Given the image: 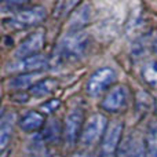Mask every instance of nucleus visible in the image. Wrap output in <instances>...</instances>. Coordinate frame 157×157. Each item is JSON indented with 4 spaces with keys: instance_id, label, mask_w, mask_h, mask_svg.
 Listing matches in <instances>:
<instances>
[{
    "instance_id": "nucleus-1",
    "label": "nucleus",
    "mask_w": 157,
    "mask_h": 157,
    "mask_svg": "<svg viewBox=\"0 0 157 157\" xmlns=\"http://www.w3.org/2000/svg\"><path fill=\"white\" fill-rule=\"evenodd\" d=\"M88 36L83 32H71L63 36L58 46V55L63 61H77L88 50Z\"/></svg>"
},
{
    "instance_id": "nucleus-2",
    "label": "nucleus",
    "mask_w": 157,
    "mask_h": 157,
    "mask_svg": "<svg viewBox=\"0 0 157 157\" xmlns=\"http://www.w3.org/2000/svg\"><path fill=\"white\" fill-rule=\"evenodd\" d=\"M108 130V119L102 113H94L86 120L80 134V142L83 146H91L101 138H103Z\"/></svg>"
},
{
    "instance_id": "nucleus-3",
    "label": "nucleus",
    "mask_w": 157,
    "mask_h": 157,
    "mask_svg": "<svg viewBox=\"0 0 157 157\" xmlns=\"http://www.w3.org/2000/svg\"><path fill=\"white\" fill-rule=\"evenodd\" d=\"M44 18H46V8L41 6H32V7H24L18 10V13L14 14L6 22V25L10 29L21 30L40 24Z\"/></svg>"
},
{
    "instance_id": "nucleus-4",
    "label": "nucleus",
    "mask_w": 157,
    "mask_h": 157,
    "mask_svg": "<svg viewBox=\"0 0 157 157\" xmlns=\"http://www.w3.org/2000/svg\"><path fill=\"white\" fill-rule=\"evenodd\" d=\"M131 101V92L127 86H114L106 92L101 102V108L108 113H120L128 108Z\"/></svg>"
},
{
    "instance_id": "nucleus-5",
    "label": "nucleus",
    "mask_w": 157,
    "mask_h": 157,
    "mask_svg": "<svg viewBox=\"0 0 157 157\" xmlns=\"http://www.w3.org/2000/svg\"><path fill=\"white\" fill-rule=\"evenodd\" d=\"M84 127V113L81 109L75 108L66 114L62 128V138L68 146H73L80 139L81 130Z\"/></svg>"
},
{
    "instance_id": "nucleus-6",
    "label": "nucleus",
    "mask_w": 157,
    "mask_h": 157,
    "mask_svg": "<svg viewBox=\"0 0 157 157\" xmlns=\"http://www.w3.org/2000/svg\"><path fill=\"white\" fill-rule=\"evenodd\" d=\"M116 81V72L112 68H101L90 76L86 86V91L91 97H98L105 92Z\"/></svg>"
},
{
    "instance_id": "nucleus-7",
    "label": "nucleus",
    "mask_w": 157,
    "mask_h": 157,
    "mask_svg": "<svg viewBox=\"0 0 157 157\" xmlns=\"http://www.w3.org/2000/svg\"><path fill=\"white\" fill-rule=\"evenodd\" d=\"M123 128H124V124L120 120H114L108 127V130H106L105 135L102 138V144H101V155H102V157L114 156L123 135Z\"/></svg>"
},
{
    "instance_id": "nucleus-8",
    "label": "nucleus",
    "mask_w": 157,
    "mask_h": 157,
    "mask_svg": "<svg viewBox=\"0 0 157 157\" xmlns=\"http://www.w3.org/2000/svg\"><path fill=\"white\" fill-rule=\"evenodd\" d=\"M44 46V30H36V32L30 33L26 39L19 43V46L17 47L15 52V58L18 59H24L28 57H33V55H37L39 51L43 48Z\"/></svg>"
},
{
    "instance_id": "nucleus-9",
    "label": "nucleus",
    "mask_w": 157,
    "mask_h": 157,
    "mask_svg": "<svg viewBox=\"0 0 157 157\" xmlns=\"http://www.w3.org/2000/svg\"><path fill=\"white\" fill-rule=\"evenodd\" d=\"M47 65V58L41 54L28 57L24 59H18L17 62L11 63L8 66L10 72H26V73H33Z\"/></svg>"
},
{
    "instance_id": "nucleus-10",
    "label": "nucleus",
    "mask_w": 157,
    "mask_h": 157,
    "mask_svg": "<svg viewBox=\"0 0 157 157\" xmlns=\"http://www.w3.org/2000/svg\"><path fill=\"white\" fill-rule=\"evenodd\" d=\"M44 125H46V119H44V116L40 112L36 110L26 112L19 119V127L25 132H35V131L44 128Z\"/></svg>"
},
{
    "instance_id": "nucleus-11",
    "label": "nucleus",
    "mask_w": 157,
    "mask_h": 157,
    "mask_svg": "<svg viewBox=\"0 0 157 157\" xmlns=\"http://www.w3.org/2000/svg\"><path fill=\"white\" fill-rule=\"evenodd\" d=\"M90 19V6L88 4H80L76 10H73L71 19H69V28L72 32H78L81 26L88 22Z\"/></svg>"
},
{
    "instance_id": "nucleus-12",
    "label": "nucleus",
    "mask_w": 157,
    "mask_h": 157,
    "mask_svg": "<svg viewBox=\"0 0 157 157\" xmlns=\"http://www.w3.org/2000/svg\"><path fill=\"white\" fill-rule=\"evenodd\" d=\"M14 120H15L14 113H4L2 116V121H0V146H2V149H4L7 146L8 141L11 138L14 128Z\"/></svg>"
},
{
    "instance_id": "nucleus-13",
    "label": "nucleus",
    "mask_w": 157,
    "mask_h": 157,
    "mask_svg": "<svg viewBox=\"0 0 157 157\" xmlns=\"http://www.w3.org/2000/svg\"><path fill=\"white\" fill-rule=\"evenodd\" d=\"M58 87V81L55 78H44V80H39L29 88L30 95L33 97H46V95L51 94L55 88Z\"/></svg>"
},
{
    "instance_id": "nucleus-14",
    "label": "nucleus",
    "mask_w": 157,
    "mask_h": 157,
    "mask_svg": "<svg viewBox=\"0 0 157 157\" xmlns=\"http://www.w3.org/2000/svg\"><path fill=\"white\" fill-rule=\"evenodd\" d=\"M61 135H62V130L58 124V120L52 119L44 125L43 131H41V141L47 142V144H54V142L59 141Z\"/></svg>"
},
{
    "instance_id": "nucleus-15",
    "label": "nucleus",
    "mask_w": 157,
    "mask_h": 157,
    "mask_svg": "<svg viewBox=\"0 0 157 157\" xmlns=\"http://www.w3.org/2000/svg\"><path fill=\"white\" fill-rule=\"evenodd\" d=\"M145 145H146L147 157H157V119H153L147 127Z\"/></svg>"
},
{
    "instance_id": "nucleus-16",
    "label": "nucleus",
    "mask_w": 157,
    "mask_h": 157,
    "mask_svg": "<svg viewBox=\"0 0 157 157\" xmlns=\"http://www.w3.org/2000/svg\"><path fill=\"white\" fill-rule=\"evenodd\" d=\"M39 72H33V73H22L18 76L13 77L10 80V87L15 90H21V88H30L35 84V81L39 77ZM37 83V81H36Z\"/></svg>"
},
{
    "instance_id": "nucleus-17",
    "label": "nucleus",
    "mask_w": 157,
    "mask_h": 157,
    "mask_svg": "<svg viewBox=\"0 0 157 157\" xmlns=\"http://www.w3.org/2000/svg\"><path fill=\"white\" fill-rule=\"evenodd\" d=\"M142 77L149 86L157 87V61H147L142 68Z\"/></svg>"
},
{
    "instance_id": "nucleus-18",
    "label": "nucleus",
    "mask_w": 157,
    "mask_h": 157,
    "mask_svg": "<svg viewBox=\"0 0 157 157\" xmlns=\"http://www.w3.org/2000/svg\"><path fill=\"white\" fill-rule=\"evenodd\" d=\"M136 109L141 113H146L152 109L153 106V98L147 94L146 91H139L138 95H136Z\"/></svg>"
},
{
    "instance_id": "nucleus-19",
    "label": "nucleus",
    "mask_w": 157,
    "mask_h": 157,
    "mask_svg": "<svg viewBox=\"0 0 157 157\" xmlns=\"http://www.w3.org/2000/svg\"><path fill=\"white\" fill-rule=\"evenodd\" d=\"M125 157H147L146 145L142 144L139 139H135L134 144H131L130 147L127 149Z\"/></svg>"
},
{
    "instance_id": "nucleus-20",
    "label": "nucleus",
    "mask_w": 157,
    "mask_h": 157,
    "mask_svg": "<svg viewBox=\"0 0 157 157\" xmlns=\"http://www.w3.org/2000/svg\"><path fill=\"white\" fill-rule=\"evenodd\" d=\"M59 105H61V102L58 99H50V101H47L43 106H41V109H43L46 113H51V112L57 110Z\"/></svg>"
},
{
    "instance_id": "nucleus-21",
    "label": "nucleus",
    "mask_w": 157,
    "mask_h": 157,
    "mask_svg": "<svg viewBox=\"0 0 157 157\" xmlns=\"http://www.w3.org/2000/svg\"><path fill=\"white\" fill-rule=\"evenodd\" d=\"M73 157H91V156H90L88 153H86V152H77Z\"/></svg>"
},
{
    "instance_id": "nucleus-22",
    "label": "nucleus",
    "mask_w": 157,
    "mask_h": 157,
    "mask_svg": "<svg viewBox=\"0 0 157 157\" xmlns=\"http://www.w3.org/2000/svg\"><path fill=\"white\" fill-rule=\"evenodd\" d=\"M155 50H156V52H157V43H156V46H155Z\"/></svg>"
}]
</instances>
